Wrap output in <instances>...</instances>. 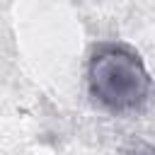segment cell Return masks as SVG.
I'll return each instance as SVG.
<instances>
[{
    "mask_svg": "<svg viewBox=\"0 0 155 155\" xmlns=\"http://www.w3.org/2000/svg\"><path fill=\"white\" fill-rule=\"evenodd\" d=\"M85 78L92 102L111 114L140 109L153 87L140 53L119 41H104L92 48Z\"/></svg>",
    "mask_w": 155,
    "mask_h": 155,
    "instance_id": "6da1fadb",
    "label": "cell"
},
{
    "mask_svg": "<svg viewBox=\"0 0 155 155\" xmlns=\"http://www.w3.org/2000/svg\"><path fill=\"white\" fill-rule=\"evenodd\" d=\"M124 155H155V145H150V143H136Z\"/></svg>",
    "mask_w": 155,
    "mask_h": 155,
    "instance_id": "7a4b0ae2",
    "label": "cell"
}]
</instances>
